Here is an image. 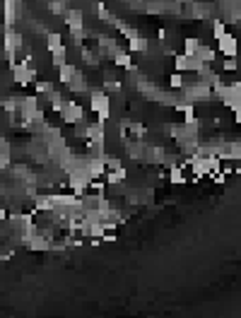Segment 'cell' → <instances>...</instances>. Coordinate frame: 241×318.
Here are the masks:
<instances>
[{"instance_id": "obj_1", "label": "cell", "mask_w": 241, "mask_h": 318, "mask_svg": "<svg viewBox=\"0 0 241 318\" xmlns=\"http://www.w3.org/2000/svg\"><path fill=\"white\" fill-rule=\"evenodd\" d=\"M89 106L97 114V121H104V123L109 121V116H111V97L104 89H92L89 92Z\"/></svg>"}, {"instance_id": "obj_2", "label": "cell", "mask_w": 241, "mask_h": 318, "mask_svg": "<svg viewBox=\"0 0 241 318\" xmlns=\"http://www.w3.org/2000/svg\"><path fill=\"white\" fill-rule=\"evenodd\" d=\"M222 104L229 106L232 114H234V121H239L241 118V84H239V80H234L232 84H227V89H224V94H222Z\"/></svg>"}, {"instance_id": "obj_3", "label": "cell", "mask_w": 241, "mask_h": 318, "mask_svg": "<svg viewBox=\"0 0 241 318\" xmlns=\"http://www.w3.org/2000/svg\"><path fill=\"white\" fill-rule=\"evenodd\" d=\"M60 118H63V123H68V126H77V123L85 121V106L77 104V101H65V104H63V111H60Z\"/></svg>"}, {"instance_id": "obj_4", "label": "cell", "mask_w": 241, "mask_h": 318, "mask_svg": "<svg viewBox=\"0 0 241 318\" xmlns=\"http://www.w3.org/2000/svg\"><path fill=\"white\" fill-rule=\"evenodd\" d=\"M10 70H12V80H15L17 84H29V82L36 80V70L29 63H22V61H19L15 67H10Z\"/></svg>"}, {"instance_id": "obj_5", "label": "cell", "mask_w": 241, "mask_h": 318, "mask_svg": "<svg viewBox=\"0 0 241 318\" xmlns=\"http://www.w3.org/2000/svg\"><path fill=\"white\" fill-rule=\"evenodd\" d=\"M63 17H65L63 22L68 29H85V10L82 7H68Z\"/></svg>"}, {"instance_id": "obj_6", "label": "cell", "mask_w": 241, "mask_h": 318, "mask_svg": "<svg viewBox=\"0 0 241 318\" xmlns=\"http://www.w3.org/2000/svg\"><path fill=\"white\" fill-rule=\"evenodd\" d=\"M217 51L224 56V58H237V36L234 34H224L217 39Z\"/></svg>"}, {"instance_id": "obj_7", "label": "cell", "mask_w": 241, "mask_h": 318, "mask_svg": "<svg viewBox=\"0 0 241 318\" xmlns=\"http://www.w3.org/2000/svg\"><path fill=\"white\" fill-rule=\"evenodd\" d=\"M193 56H195L200 63H210V65H212L215 61H217V51H215L212 46H205V44H200V46L195 49V53H193Z\"/></svg>"}, {"instance_id": "obj_8", "label": "cell", "mask_w": 241, "mask_h": 318, "mask_svg": "<svg viewBox=\"0 0 241 318\" xmlns=\"http://www.w3.org/2000/svg\"><path fill=\"white\" fill-rule=\"evenodd\" d=\"M125 179H128V171H125L123 167H116V169H106V174H104V181H106L109 186L123 184Z\"/></svg>"}, {"instance_id": "obj_9", "label": "cell", "mask_w": 241, "mask_h": 318, "mask_svg": "<svg viewBox=\"0 0 241 318\" xmlns=\"http://www.w3.org/2000/svg\"><path fill=\"white\" fill-rule=\"evenodd\" d=\"M128 51H130V53H147V51H150V41L138 34L135 39L128 41Z\"/></svg>"}, {"instance_id": "obj_10", "label": "cell", "mask_w": 241, "mask_h": 318, "mask_svg": "<svg viewBox=\"0 0 241 318\" xmlns=\"http://www.w3.org/2000/svg\"><path fill=\"white\" fill-rule=\"evenodd\" d=\"M68 87H70V92H75V94L87 92V80H85V75H82V72H75V77L68 82Z\"/></svg>"}, {"instance_id": "obj_11", "label": "cell", "mask_w": 241, "mask_h": 318, "mask_svg": "<svg viewBox=\"0 0 241 318\" xmlns=\"http://www.w3.org/2000/svg\"><path fill=\"white\" fill-rule=\"evenodd\" d=\"M125 133L133 135L135 140H142V137L147 135V128L142 126V123H133V121H128V123H125Z\"/></svg>"}, {"instance_id": "obj_12", "label": "cell", "mask_w": 241, "mask_h": 318, "mask_svg": "<svg viewBox=\"0 0 241 318\" xmlns=\"http://www.w3.org/2000/svg\"><path fill=\"white\" fill-rule=\"evenodd\" d=\"M174 70H176V72H190V56L176 53V56H174Z\"/></svg>"}, {"instance_id": "obj_13", "label": "cell", "mask_w": 241, "mask_h": 318, "mask_svg": "<svg viewBox=\"0 0 241 318\" xmlns=\"http://www.w3.org/2000/svg\"><path fill=\"white\" fill-rule=\"evenodd\" d=\"M58 46H63V34L60 32H49L46 34V51H56Z\"/></svg>"}, {"instance_id": "obj_14", "label": "cell", "mask_w": 241, "mask_h": 318, "mask_svg": "<svg viewBox=\"0 0 241 318\" xmlns=\"http://www.w3.org/2000/svg\"><path fill=\"white\" fill-rule=\"evenodd\" d=\"M75 72H77V70H75V65H70V63L60 65V67H58V80L63 82V84H68V82L75 77Z\"/></svg>"}, {"instance_id": "obj_15", "label": "cell", "mask_w": 241, "mask_h": 318, "mask_svg": "<svg viewBox=\"0 0 241 318\" xmlns=\"http://www.w3.org/2000/svg\"><path fill=\"white\" fill-rule=\"evenodd\" d=\"M169 181H172V184H176V186H183V184H186L183 169H181L179 164H172V167H169Z\"/></svg>"}, {"instance_id": "obj_16", "label": "cell", "mask_w": 241, "mask_h": 318, "mask_svg": "<svg viewBox=\"0 0 241 318\" xmlns=\"http://www.w3.org/2000/svg\"><path fill=\"white\" fill-rule=\"evenodd\" d=\"M70 32V44L82 49L85 46V36H87V29H68Z\"/></svg>"}, {"instance_id": "obj_17", "label": "cell", "mask_w": 241, "mask_h": 318, "mask_svg": "<svg viewBox=\"0 0 241 318\" xmlns=\"http://www.w3.org/2000/svg\"><path fill=\"white\" fill-rule=\"evenodd\" d=\"M65 56H68V49H65V44H63V46H58L56 51H51V63L56 65V67L65 65V63H68V61H65Z\"/></svg>"}, {"instance_id": "obj_18", "label": "cell", "mask_w": 241, "mask_h": 318, "mask_svg": "<svg viewBox=\"0 0 241 318\" xmlns=\"http://www.w3.org/2000/svg\"><path fill=\"white\" fill-rule=\"evenodd\" d=\"M145 150H147V145L138 140V142H133V145H128V157H130V159H140Z\"/></svg>"}, {"instance_id": "obj_19", "label": "cell", "mask_w": 241, "mask_h": 318, "mask_svg": "<svg viewBox=\"0 0 241 318\" xmlns=\"http://www.w3.org/2000/svg\"><path fill=\"white\" fill-rule=\"evenodd\" d=\"M68 10V0H51L49 2V12L51 15H65Z\"/></svg>"}, {"instance_id": "obj_20", "label": "cell", "mask_w": 241, "mask_h": 318, "mask_svg": "<svg viewBox=\"0 0 241 318\" xmlns=\"http://www.w3.org/2000/svg\"><path fill=\"white\" fill-rule=\"evenodd\" d=\"M198 46H200V41H198L195 36H188V39H183V53H186V56H193Z\"/></svg>"}, {"instance_id": "obj_21", "label": "cell", "mask_w": 241, "mask_h": 318, "mask_svg": "<svg viewBox=\"0 0 241 318\" xmlns=\"http://www.w3.org/2000/svg\"><path fill=\"white\" fill-rule=\"evenodd\" d=\"M227 34V24L222 22V19H215L212 22V39H220V36H224Z\"/></svg>"}, {"instance_id": "obj_22", "label": "cell", "mask_w": 241, "mask_h": 318, "mask_svg": "<svg viewBox=\"0 0 241 318\" xmlns=\"http://www.w3.org/2000/svg\"><path fill=\"white\" fill-rule=\"evenodd\" d=\"M34 87H36V94H51L53 92V82H49V80H39Z\"/></svg>"}, {"instance_id": "obj_23", "label": "cell", "mask_w": 241, "mask_h": 318, "mask_svg": "<svg viewBox=\"0 0 241 318\" xmlns=\"http://www.w3.org/2000/svg\"><path fill=\"white\" fill-rule=\"evenodd\" d=\"M82 58H85L87 65H99V58H97V53H94L92 49H85V46H82Z\"/></svg>"}, {"instance_id": "obj_24", "label": "cell", "mask_w": 241, "mask_h": 318, "mask_svg": "<svg viewBox=\"0 0 241 318\" xmlns=\"http://www.w3.org/2000/svg\"><path fill=\"white\" fill-rule=\"evenodd\" d=\"M169 84H172L174 89H183V87H186V84H183V72H176V70H174L172 77H169Z\"/></svg>"}, {"instance_id": "obj_25", "label": "cell", "mask_w": 241, "mask_h": 318, "mask_svg": "<svg viewBox=\"0 0 241 318\" xmlns=\"http://www.w3.org/2000/svg\"><path fill=\"white\" fill-rule=\"evenodd\" d=\"M104 92L109 94V92H120V82L119 80H106L104 82Z\"/></svg>"}, {"instance_id": "obj_26", "label": "cell", "mask_w": 241, "mask_h": 318, "mask_svg": "<svg viewBox=\"0 0 241 318\" xmlns=\"http://www.w3.org/2000/svg\"><path fill=\"white\" fill-rule=\"evenodd\" d=\"M224 70H227V72H229V70L234 72V70H237V58H227V61H224Z\"/></svg>"}, {"instance_id": "obj_27", "label": "cell", "mask_w": 241, "mask_h": 318, "mask_svg": "<svg viewBox=\"0 0 241 318\" xmlns=\"http://www.w3.org/2000/svg\"><path fill=\"white\" fill-rule=\"evenodd\" d=\"M2 219H7V210H2V207H0V222H2Z\"/></svg>"}]
</instances>
